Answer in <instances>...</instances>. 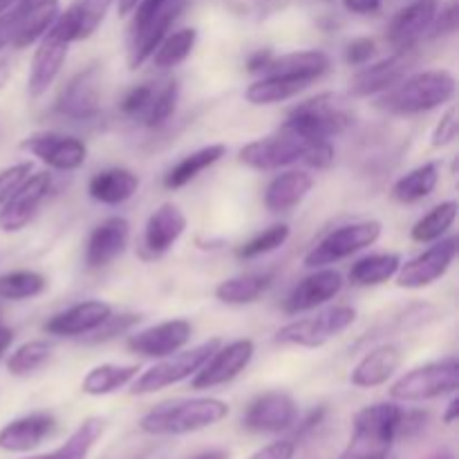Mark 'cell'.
<instances>
[{"label": "cell", "mask_w": 459, "mask_h": 459, "mask_svg": "<svg viewBox=\"0 0 459 459\" xmlns=\"http://www.w3.org/2000/svg\"><path fill=\"white\" fill-rule=\"evenodd\" d=\"M79 40V21H76L74 7H67L56 16L43 39L39 40L34 58H31L30 79H27V92L30 97L39 99L49 90V85L61 74L70 45Z\"/></svg>", "instance_id": "obj_4"}, {"label": "cell", "mask_w": 459, "mask_h": 459, "mask_svg": "<svg viewBox=\"0 0 459 459\" xmlns=\"http://www.w3.org/2000/svg\"><path fill=\"white\" fill-rule=\"evenodd\" d=\"M439 184V164L437 161H426V164L417 166L411 173L399 178L393 184V197L399 204H415V202L424 200L430 193L437 188Z\"/></svg>", "instance_id": "obj_36"}, {"label": "cell", "mask_w": 459, "mask_h": 459, "mask_svg": "<svg viewBox=\"0 0 459 459\" xmlns=\"http://www.w3.org/2000/svg\"><path fill=\"white\" fill-rule=\"evenodd\" d=\"M457 412H459V399L455 397V394H453V399H451V403H448V408H446V412H444V424H455L457 421Z\"/></svg>", "instance_id": "obj_57"}, {"label": "cell", "mask_w": 459, "mask_h": 459, "mask_svg": "<svg viewBox=\"0 0 459 459\" xmlns=\"http://www.w3.org/2000/svg\"><path fill=\"white\" fill-rule=\"evenodd\" d=\"M309 83L296 79H287V76H273L263 74L258 81L245 90V99L251 106H273V103H282L287 99H294L303 90H307Z\"/></svg>", "instance_id": "obj_37"}, {"label": "cell", "mask_w": 459, "mask_h": 459, "mask_svg": "<svg viewBox=\"0 0 459 459\" xmlns=\"http://www.w3.org/2000/svg\"><path fill=\"white\" fill-rule=\"evenodd\" d=\"M139 0H117V9H119V16H130L133 9L137 7Z\"/></svg>", "instance_id": "obj_60"}, {"label": "cell", "mask_w": 459, "mask_h": 459, "mask_svg": "<svg viewBox=\"0 0 459 459\" xmlns=\"http://www.w3.org/2000/svg\"><path fill=\"white\" fill-rule=\"evenodd\" d=\"M439 9V0H412L408 7L399 9L390 21L388 43L394 49H412L417 40L429 31L430 22H433L435 13Z\"/></svg>", "instance_id": "obj_21"}, {"label": "cell", "mask_w": 459, "mask_h": 459, "mask_svg": "<svg viewBox=\"0 0 459 459\" xmlns=\"http://www.w3.org/2000/svg\"><path fill=\"white\" fill-rule=\"evenodd\" d=\"M137 323H139V316H134V314H115L112 312L110 316H108L106 321H103L101 325L92 332V339L90 341H92V343L110 341V339H115V336L128 332L130 327L137 325Z\"/></svg>", "instance_id": "obj_47"}, {"label": "cell", "mask_w": 459, "mask_h": 459, "mask_svg": "<svg viewBox=\"0 0 459 459\" xmlns=\"http://www.w3.org/2000/svg\"><path fill=\"white\" fill-rule=\"evenodd\" d=\"M195 43H197L195 27H182V30L166 36L151 58L152 63H155V67H160V70H169V67H175L179 65V63L186 61V58L191 56Z\"/></svg>", "instance_id": "obj_39"}, {"label": "cell", "mask_w": 459, "mask_h": 459, "mask_svg": "<svg viewBox=\"0 0 459 459\" xmlns=\"http://www.w3.org/2000/svg\"><path fill=\"white\" fill-rule=\"evenodd\" d=\"M139 175L128 169H106L88 182V193L94 202L117 206L137 193Z\"/></svg>", "instance_id": "obj_29"}, {"label": "cell", "mask_w": 459, "mask_h": 459, "mask_svg": "<svg viewBox=\"0 0 459 459\" xmlns=\"http://www.w3.org/2000/svg\"><path fill=\"white\" fill-rule=\"evenodd\" d=\"M459 384V363L455 357L426 363L399 377L390 388L397 402H429V399L455 394Z\"/></svg>", "instance_id": "obj_8"}, {"label": "cell", "mask_w": 459, "mask_h": 459, "mask_svg": "<svg viewBox=\"0 0 459 459\" xmlns=\"http://www.w3.org/2000/svg\"><path fill=\"white\" fill-rule=\"evenodd\" d=\"M58 13H61L58 0H27L25 13H22L21 25H18L16 36L12 40V48L25 49L39 43L45 31L52 27V22L56 21Z\"/></svg>", "instance_id": "obj_30"}, {"label": "cell", "mask_w": 459, "mask_h": 459, "mask_svg": "<svg viewBox=\"0 0 459 459\" xmlns=\"http://www.w3.org/2000/svg\"><path fill=\"white\" fill-rule=\"evenodd\" d=\"M188 0H139L133 9L128 43V65L137 70L151 61L161 40L170 34V27L178 22L186 9Z\"/></svg>", "instance_id": "obj_3"}, {"label": "cell", "mask_w": 459, "mask_h": 459, "mask_svg": "<svg viewBox=\"0 0 459 459\" xmlns=\"http://www.w3.org/2000/svg\"><path fill=\"white\" fill-rule=\"evenodd\" d=\"M402 368V350L393 343L377 345L354 366L350 384L357 388H379L388 384Z\"/></svg>", "instance_id": "obj_26"}, {"label": "cell", "mask_w": 459, "mask_h": 459, "mask_svg": "<svg viewBox=\"0 0 459 459\" xmlns=\"http://www.w3.org/2000/svg\"><path fill=\"white\" fill-rule=\"evenodd\" d=\"M272 58H273L272 49H258V52H254L249 58H247V72H251V74H263L264 67L272 63Z\"/></svg>", "instance_id": "obj_53"}, {"label": "cell", "mask_w": 459, "mask_h": 459, "mask_svg": "<svg viewBox=\"0 0 459 459\" xmlns=\"http://www.w3.org/2000/svg\"><path fill=\"white\" fill-rule=\"evenodd\" d=\"M312 186L314 178L309 173H305V170H287V173L276 175L269 182L267 191H264V206L272 213H285V211L296 209L307 197Z\"/></svg>", "instance_id": "obj_28"}, {"label": "cell", "mask_w": 459, "mask_h": 459, "mask_svg": "<svg viewBox=\"0 0 459 459\" xmlns=\"http://www.w3.org/2000/svg\"><path fill=\"white\" fill-rule=\"evenodd\" d=\"M130 240V224L121 215L106 218L90 233L88 247H85V263L90 269H99L110 264L126 251Z\"/></svg>", "instance_id": "obj_22"}, {"label": "cell", "mask_w": 459, "mask_h": 459, "mask_svg": "<svg viewBox=\"0 0 459 459\" xmlns=\"http://www.w3.org/2000/svg\"><path fill=\"white\" fill-rule=\"evenodd\" d=\"M112 3L115 0H76L72 4L76 12V21H79V40L90 39L99 30Z\"/></svg>", "instance_id": "obj_44"}, {"label": "cell", "mask_w": 459, "mask_h": 459, "mask_svg": "<svg viewBox=\"0 0 459 459\" xmlns=\"http://www.w3.org/2000/svg\"><path fill=\"white\" fill-rule=\"evenodd\" d=\"M224 155H227V146H224V143H209V146L191 152V155L179 160L178 164L166 173L164 186L170 188V191H178V188L186 186V184H191L197 175H202L206 169L218 164Z\"/></svg>", "instance_id": "obj_32"}, {"label": "cell", "mask_w": 459, "mask_h": 459, "mask_svg": "<svg viewBox=\"0 0 459 459\" xmlns=\"http://www.w3.org/2000/svg\"><path fill=\"white\" fill-rule=\"evenodd\" d=\"M255 354V345L251 339H238L229 345H220L213 357L191 377V385L195 390H211L229 384L249 368Z\"/></svg>", "instance_id": "obj_12"}, {"label": "cell", "mask_w": 459, "mask_h": 459, "mask_svg": "<svg viewBox=\"0 0 459 459\" xmlns=\"http://www.w3.org/2000/svg\"><path fill=\"white\" fill-rule=\"evenodd\" d=\"M323 417H325V408H318V411H314V412H309V417L307 420L303 421V424H300V429H299V437H303V435H307L309 430L314 429V426H318L323 421Z\"/></svg>", "instance_id": "obj_55"}, {"label": "cell", "mask_w": 459, "mask_h": 459, "mask_svg": "<svg viewBox=\"0 0 459 459\" xmlns=\"http://www.w3.org/2000/svg\"><path fill=\"white\" fill-rule=\"evenodd\" d=\"M184 231H186V215L178 204L166 202L148 218L143 245L152 255H161L184 236Z\"/></svg>", "instance_id": "obj_27"}, {"label": "cell", "mask_w": 459, "mask_h": 459, "mask_svg": "<svg viewBox=\"0 0 459 459\" xmlns=\"http://www.w3.org/2000/svg\"><path fill=\"white\" fill-rule=\"evenodd\" d=\"M377 52V43L368 36H359V39L350 40L345 48V63L352 67H363Z\"/></svg>", "instance_id": "obj_51"}, {"label": "cell", "mask_w": 459, "mask_h": 459, "mask_svg": "<svg viewBox=\"0 0 459 459\" xmlns=\"http://www.w3.org/2000/svg\"><path fill=\"white\" fill-rule=\"evenodd\" d=\"M412 61H415L412 49H397L393 56L370 67H363L350 81V94L352 97H379L381 92L397 85L406 76Z\"/></svg>", "instance_id": "obj_19"}, {"label": "cell", "mask_w": 459, "mask_h": 459, "mask_svg": "<svg viewBox=\"0 0 459 459\" xmlns=\"http://www.w3.org/2000/svg\"><path fill=\"white\" fill-rule=\"evenodd\" d=\"M296 403L287 393L273 390V393H264L255 397L247 408L245 417H242V426L249 433H263V435H278L285 433L294 426Z\"/></svg>", "instance_id": "obj_16"}, {"label": "cell", "mask_w": 459, "mask_h": 459, "mask_svg": "<svg viewBox=\"0 0 459 459\" xmlns=\"http://www.w3.org/2000/svg\"><path fill=\"white\" fill-rule=\"evenodd\" d=\"M435 459H451V455H448V453H442V455H437Z\"/></svg>", "instance_id": "obj_62"}, {"label": "cell", "mask_w": 459, "mask_h": 459, "mask_svg": "<svg viewBox=\"0 0 459 459\" xmlns=\"http://www.w3.org/2000/svg\"><path fill=\"white\" fill-rule=\"evenodd\" d=\"M273 285V272H254L229 278L215 287V299L224 305L255 303Z\"/></svg>", "instance_id": "obj_31"}, {"label": "cell", "mask_w": 459, "mask_h": 459, "mask_svg": "<svg viewBox=\"0 0 459 459\" xmlns=\"http://www.w3.org/2000/svg\"><path fill=\"white\" fill-rule=\"evenodd\" d=\"M220 345H222L220 339H209L204 343L195 345V348L184 350V352L179 350V352L160 359V363H155L146 372H139L134 377L133 384H130V394H152L191 379L213 357V352Z\"/></svg>", "instance_id": "obj_6"}, {"label": "cell", "mask_w": 459, "mask_h": 459, "mask_svg": "<svg viewBox=\"0 0 459 459\" xmlns=\"http://www.w3.org/2000/svg\"><path fill=\"white\" fill-rule=\"evenodd\" d=\"M399 267H402V255L399 254H393V251H388V254H370L350 267L348 278L354 287H377L393 281L397 276Z\"/></svg>", "instance_id": "obj_33"}, {"label": "cell", "mask_w": 459, "mask_h": 459, "mask_svg": "<svg viewBox=\"0 0 459 459\" xmlns=\"http://www.w3.org/2000/svg\"><path fill=\"white\" fill-rule=\"evenodd\" d=\"M193 325L186 318H173L160 325L146 327L128 339V350L146 359H164L179 352L191 341Z\"/></svg>", "instance_id": "obj_18"}, {"label": "cell", "mask_w": 459, "mask_h": 459, "mask_svg": "<svg viewBox=\"0 0 459 459\" xmlns=\"http://www.w3.org/2000/svg\"><path fill=\"white\" fill-rule=\"evenodd\" d=\"M13 3H18V0H0V13H3V12H7V9L12 7Z\"/></svg>", "instance_id": "obj_61"}, {"label": "cell", "mask_w": 459, "mask_h": 459, "mask_svg": "<svg viewBox=\"0 0 459 459\" xmlns=\"http://www.w3.org/2000/svg\"><path fill=\"white\" fill-rule=\"evenodd\" d=\"M343 290V276L336 269L321 267L312 276L303 278L294 290L290 291L285 300V312L290 316L296 314L312 312V309L323 307L325 303L334 300Z\"/></svg>", "instance_id": "obj_20"}, {"label": "cell", "mask_w": 459, "mask_h": 459, "mask_svg": "<svg viewBox=\"0 0 459 459\" xmlns=\"http://www.w3.org/2000/svg\"><path fill=\"white\" fill-rule=\"evenodd\" d=\"M48 290V281L39 272L18 269L0 276V299L3 300H27L36 299Z\"/></svg>", "instance_id": "obj_41"}, {"label": "cell", "mask_w": 459, "mask_h": 459, "mask_svg": "<svg viewBox=\"0 0 459 459\" xmlns=\"http://www.w3.org/2000/svg\"><path fill=\"white\" fill-rule=\"evenodd\" d=\"M291 236V229L287 224H273V227L264 229L263 233H258L255 238H251L249 242H245L242 247H238V258L242 260H254L260 255H267L272 251L281 249Z\"/></svg>", "instance_id": "obj_42"}, {"label": "cell", "mask_w": 459, "mask_h": 459, "mask_svg": "<svg viewBox=\"0 0 459 459\" xmlns=\"http://www.w3.org/2000/svg\"><path fill=\"white\" fill-rule=\"evenodd\" d=\"M103 433H106V420H101V417H88V420L81 421L79 429L56 451L25 459H88L90 451L103 437Z\"/></svg>", "instance_id": "obj_34"}, {"label": "cell", "mask_w": 459, "mask_h": 459, "mask_svg": "<svg viewBox=\"0 0 459 459\" xmlns=\"http://www.w3.org/2000/svg\"><path fill=\"white\" fill-rule=\"evenodd\" d=\"M13 343V330H9L7 325H3V321H0V359L7 354V350L12 348Z\"/></svg>", "instance_id": "obj_56"}, {"label": "cell", "mask_w": 459, "mask_h": 459, "mask_svg": "<svg viewBox=\"0 0 459 459\" xmlns=\"http://www.w3.org/2000/svg\"><path fill=\"white\" fill-rule=\"evenodd\" d=\"M457 202L448 200L437 204L435 209H430L424 218H420L415 222V227L411 229V238L420 245H429V242L442 240L448 233V229L455 224L457 220Z\"/></svg>", "instance_id": "obj_38"}, {"label": "cell", "mask_w": 459, "mask_h": 459, "mask_svg": "<svg viewBox=\"0 0 459 459\" xmlns=\"http://www.w3.org/2000/svg\"><path fill=\"white\" fill-rule=\"evenodd\" d=\"M229 415V403L213 397L175 399L160 403L142 417L139 429L157 437H178L220 424Z\"/></svg>", "instance_id": "obj_2"}, {"label": "cell", "mask_w": 459, "mask_h": 459, "mask_svg": "<svg viewBox=\"0 0 459 459\" xmlns=\"http://www.w3.org/2000/svg\"><path fill=\"white\" fill-rule=\"evenodd\" d=\"M56 429L52 412H30L0 429V451L30 453L39 448Z\"/></svg>", "instance_id": "obj_23"}, {"label": "cell", "mask_w": 459, "mask_h": 459, "mask_svg": "<svg viewBox=\"0 0 459 459\" xmlns=\"http://www.w3.org/2000/svg\"><path fill=\"white\" fill-rule=\"evenodd\" d=\"M34 173V164L31 161H18V164L7 166L0 170V206L12 197V193L25 182L30 175Z\"/></svg>", "instance_id": "obj_46"}, {"label": "cell", "mask_w": 459, "mask_h": 459, "mask_svg": "<svg viewBox=\"0 0 459 459\" xmlns=\"http://www.w3.org/2000/svg\"><path fill=\"white\" fill-rule=\"evenodd\" d=\"M348 12L359 13V16H368V13H377L381 9V0H341Z\"/></svg>", "instance_id": "obj_54"}, {"label": "cell", "mask_w": 459, "mask_h": 459, "mask_svg": "<svg viewBox=\"0 0 459 459\" xmlns=\"http://www.w3.org/2000/svg\"><path fill=\"white\" fill-rule=\"evenodd\" d=\"M52 191V175L40 170L31 173L7 202L0 206V231L16 233L22 231L34 220L36 211L43 204L48 193Z\"/></svg>", "instance_id": "obj_14"}, {"label": "cell", "mask_w": 459, "mask_h": 459, "mask_svg": "<svg viewBox=\"0 0 459 459\" xmlns=\"http://www.w3.org/2000/svg\"><path fill=\"white\" fill-rule=\"evenodd\" d=\"M459 25V3L457 0H448L442 9H437L433 22L429 27V39H442V36H451L457 31Z\"/></svg>", "instance_id": "obj_45"}, {"label": "cell", "mask_w": 459, "mask_h": 459, "mask_svg": "<svg viewBox=\"0 0 459 459\" xmlns=\"http://www.w3.org/2000/svg\"><path fill=\"white\" fill-rule=\"evenodd\" d=\"M314 142H318V139H305L300 134L281 128V133L255 139V142L242 146L240 161L255 170L285 169L296 161H305Z\"/></svg>", "instance_id": "obj_11"}, {"label": "cell", "mask_w": 459, "mask_h": 459, "mask_svg": "<svg viewBox=\"0 0 459 459\" xmlns=\"http://www.w3.org/2000/svg\"><path fill=\"white\" fill-rule=\"evenodd\" d=\"M112 314V305L106 300H83L61 314H54L45 323V332L52 336H85L92 334Z\"/></svg>", "instance_id": "obj_24"}, {"label": "cell", "mask_w": 459, "mask_h": 459, "mask_svg": "<svg viewBox=\"0 0 459 459\" xmlns=\"http://www.w3.org/2000/svg\"><path fill=\"white\" fill-rule=\"evenodd\" d=\"M459 133V121H457V108L451 106L446 112L442 115V119L437 121L433 130V146L435 148H444L448 143H453L457 139Z\"/></svg>", "instance_id": "obj_50"}, {"label": "cell", "mask_w": 459, "mask_h": 459, "mask_svg": "<svg viewBox=\"0 0 459 459\" xmlns=\"http://www.w3.org/2000/svg\"><path fill=\"white\" fill-rule=\"evenodd\" d=\"M455 255L457 238H446V240L442 238L417 258L408 260L406 264L402 263L397 276H394L397 287H402V290H424V287L433 285L439 278L446 276L451 264L455 263Z\"/></svg>", "instance_id": "obj_13"}, {"label": "cell", "mask_w": 459, "mask_h": 459, "mask_svg": "<svg viewBox=\"0 0 459 459\" xmlns=\"http://www.w3.org/2000/svg\"><path fill=\"white\" fill-rule=\"evenodd\" d=\"M155 85L151 83H142V85H134L133 90L126 92V97L121 99V112L128 117H137L146 112V108L151 106L152 97H155Z\"/></svg>", "instance_id": "obj_48"}, {"label": "cell", "mask_w": 459, "mask_h": 459, "mask_svg": "<svg viewBox=\"0 0 459 459\" xmlns=\"http://www.w3.org/2000/svg\"><path fill=\"white\" fill-rule=\"evenodd\" d=\"M455 90V76L448 70L437 67V70H424L403 76L397 85L377 97L375 106L388 115H421V112H430L444 103L453 101Z\"/></svg>", "instance_id": "obj_1"}, {"label": "cell", "mask_w": 459, "mask_h": 459, "mask_svg": "<svg viewBox=\"0 0 459 459\" xmlns=\"http://www.w3.org/2000/svg\"><path fill=\"white\" fill-rule=\"evenodd\" d=\"M191 459H231V457H229V453L222 451V448H211V451L197 453V455Z\"/></svg>", "instance_id": "obj_59"}, {"label": "cell", "mask_w": 459, "mask_h": 459, "mask_svg": "<svg viewBox=\"0 0 459 459\" xmlns=\"http://www.w3.org/2000/svg\"><path fill=\"white\" fill-rule=\"evenodd\" d=\"M9 79H12V63H9V58L0 56V88H4Z\"/></svg>", "instance_id": "obj_58"}, {"label": "cell", "mask_w": 459, "mask_h": 459, "mask_svg": "<svg viewBox=\"0 0 459 459\" xmlns=\"http://www.w3.org/2000/svg\"><path fill=\"white\" fill-rule=\"evenodd\" d=\"M22 151L39 157L43 164L54 170H76L88 160V146L74 134L61 133H34L21 143Z\"/></svg>", "instance_id": "obj_15"}, {"label": "cell", "mask_w": 459, "mask_h": 459, "mask_svg": "<svg viewBox=\"0 0 459 459\" xmlns=\"http://www.w3.org/2000/svg\"><path fill=\"white\" fill-rule=\"evenodd\" d=\"M381 231H384V227H381L379 220H363V222L343 224V227L327 233L316 247H312L307 251V255L303 260L305 267L321 269L341 263V260L350 258V255L375 245L381 238Z\"/></svg>", "instance_id": "obj_10"}, {"label": "cell", "mask_w": 459, "mask_h": 459, "mask_svg": "<svg viewBox=\"0 0 459 459\" xmlns=\"http://www.w3.org/2000/svg\"><path fill=\"white\" fill-rule=\"evenodd\" d=\"M296 444L291 439H278L255 451L249 459H294Z\"/></svg>", "instance_id": "obj_52"}, {"label": "cell", "mask_w": 459, "mask_h": 459, "mask_svg": "<svg viewBox=\"0 0 459 459\" xmlns=\"http://www.w3.org/2000/svg\"><path fill=\"white\" fill-rule=\"evenodd\" d=\"M56 110L67 119H92L101 110V74L99 65H90L63 85Z\"/></svg>", "instance_id": "obj_17"}, {"label": "cell", "mask_w": 459, "mask_h": 459, "mask_svg": "<svg viewBox=\"0 0 459 459\" xmlns=\"http://www.w3.org/2000/svg\"><path fill=\"white\" fill-rule=\"evenodd\" d=\"M403 411L397 403L366 406L354 417L352 437L339 459H388L394 439L399 437Z\"/></svg>", "instance_id": "obj_5"}, {"label": "cell", "mask_w": 459, "mask_h": 459, "mask_svg": "<svg viewBox=\"0 0 459 459\" xmlns=\"http://www.w3.org/2000/svg\"><path fill=\"white\" fill-rule=\"evenodd\" d=\"M357 321V309L350 305H334L307 318H296L276 332L273 341L278 345H294V348H323L327 341L339 336Z\"/></svg>", "instance_id": "obj_7"}, {"label": "cell", "mask_w": 459, "mask_h": 459, "mask_svg": "<svg viewBox=\"0 0 459 459\" xmlns=\"http://www.w3.org/2000/svg\"><path fill=\"white\" fill-rule=\"evenodd\" d=\"M330 67L332 58L327 52H323V49H300V52L281 54V56L273 54L272 63L264 67L263 74L287 76V79L305 81V83L312 85L314 81H318L323 74H327Z\"/></svg>", "instance_id": "obj_25"}, {"label": "cell", "mask_w": 459, "mask_h": 459, "mask_svg": "<svg viewBox=\"0 0 459 459\" xmlns=\"http://www.w3.org/2000/svg\"><path fill=\"white\" fill-rule=\"evenodd\" d=\"M25 7L27 0H18V3H13L7 12L0 13V52L12 45L18 25H21L22 13H25Z\"/></svg>", "instance_id": "obj_49"}, {"label": "cell", "mask_w": 459, "mask_h": 459, "mask_svg": "<svg viewBox=\"0 0 459 459\" xmlns=\"http://www.w3.org/2000/svg\"><path fill=\"white\" fill-rule=\"evenodd\" d=\"M179 101V83L178 81H169L164 88L155 90V97H152L151 106L143 112V124L148 128H160L164 126L170 117L175 115V108Z\"/></svg>", "instance_id": "obj_43"}, {"label": "cell", "mask_w": 459, "mask_h": 459, "mask_svg": "<svg viewBox=\"0 0 459 459\" xmlns=\"http://www.w3.org/2000/svg\"><path fill=\"white\" fill-rule=\"evenodd\" d=\"M352 124V117L339 106L332 94L307 99L291 108L282 128L305 139H332Z\"/></svg>", "instance_id": "obj_9"}, {"label": "cell", "mask_w": 459, "mask_h": 459, "mask_svg": "<svg viewBox=\"0 0 459 459\" xmlns=\"http://www.w3.org/2000/svg\"><path fill=\"white\" fill-rule=\"evenodd\" d=\"M52 343L48 341H27V343L18 345L12 354L7 357V372L12 377H27L34 375L36 370H40L43 366H48V361L52 359Z\"/></svg>", "instance_id": "obj_40"}, {"label": "cell", "mask_w": 459, "mask_h": 459, "mask_svg": "<svg viewBox=\"0 0 459 459\" xmlns=\"http://www.w3.org/2000/svg\"><path fill=\"white\" fill-rule=\"evenodd\" d=\"M142 372V368L128 363V366H115V363H103V366L92 368L88 375L83 377L81 390L90 397H103V394H112L117 390L126 388L133 384L134 377Z\"/></svg>", "instance_id": "obj_35"}]
</instances>
